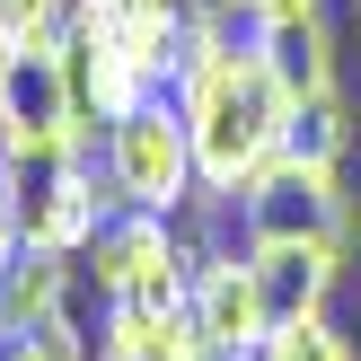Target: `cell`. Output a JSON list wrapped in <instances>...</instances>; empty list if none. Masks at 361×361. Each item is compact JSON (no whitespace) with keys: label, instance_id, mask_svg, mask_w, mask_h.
Segmentation results:
<instances>
[{"label":"cell","instance_id":"8","mask_svg":"<svg viewBox=\"0 0 361 361\" xmlns=\"http://www.w3.org/2000/svg\"><path fill=\"white\" fill-rule=\"evenodd\" d=\"M71 18H88L97 35H115L159 88H176L185 44H194V9L185 0H71Z\"/></svg>","mask_w":361,"mask_h":361},{"label":"cell","instance_id":"3","mask_svg":"<svg viewBox=\"0 0 361 361\" xmlns=\"http://www.w3.org/2000/svg\"><path fill=\"white\" fill-rule=\"evenodd\" d=\"M238 247H344L353 256V194L344 168H300V159H264L238 185Z\"/></svg>","mask_w":361,"mask_h":361},{"label":"cell","instance_id":"11","mask_svg":"<svg viewBox=\"0 0 361 361\" xmlns=\"http://www.w3.org/2000/svg\"><path fill=\"white\" fill-rule=\"evenodd\" d=\"M71 291H80V256H53V247H27V238H18V256L0 264V353L27 344L44 317H62Z\"/></svg>","mask_w":361,"mask_h":361},{"label":"cell","instance_id":"18","mask_svg":"<svg viewBox=\"0 0 361 361\" xmlns=\"http://www.w3.org/2000/svg\"><path fill=\"white\" fill-rule=\"evenodd\" d=\"M256 9H326V0H256Z\"/></svg>","mask_w":361,"mask_h":361},{"label":"cell","instance_id":"14","mask_svg":"<svg viewBox=\"0 0 361 361\" xmlns=\"http://www.w3.org/2000/svg\"><path fill=\"white\" fill-rule=\"evenodd\" d=\"M0 9H9L18 44H53V35L71 27V0H0Z\"/></svg>","mask_w":361,"mask_h":361},{"label":"cell","instance_id":"12","mask_svg":"<svg viewBox=\"0 0 361 361\" xmlns=\"http://www.w3.org/2000/svg\"><path fill=\"white\" fill-rule=\"evenodd\" d=\"M282 159H300V168H344L353 159V97L344 88H317V97H300L282 115Z\"/></svg>","mask_w":361,"mask_h":361},{"label":"cell","instance_id":"10","mask_svg":"<svg viewBox=\"0 0 361 361\" xmlns=\"http://www.w3.org/2000/svg\"><path fill=\"white\" fill-rule=\"evenodd\" d=\"M256 264V291L274 326H300V317H335V282H344V247H247Z\"/></svg>","mask_w":361,"mask_h":361},{"label":"cell","instance_id":"21","mask_svg":"<svg viewBox=\"0 0 361 361\" xmlns=\"http://www.w3.org/2000/svg\"><path fill=\"white\" fill-rule=\"evenodd\" d=\"M247 361H264V353H247Z\"/></svg>","mask_w":361,"mask_h":361},{"label":"cell","instance_id":"19","mask_svg":"<svg viewBox=\"0 0 361 361\" xmlns=\"http://www.w3.org/2000/svg\"><path fill=\"white\" fill-rule=\"evenodd\" d=\"M0 203H9V150H0Z\"/></svg>","mask_w":361,"mask_h":361},{"label":"cell","instance_id":"5","mask_svg":"<svg viewBox=\"0 0 361 361\" xmlns=\"http://www.w3.org/2000/svg\"><path fill=\"white\" fill-rule=\"evenodd\" d=\"M0 150L9 159H62V150H97L71 97V53L53 44H18L0 62Z\"/></svg>","mask_w":361,"mask_h":361},{"label":"cell","instance_id":"20","mask_svg":"<svg viewBox=\"0 0 361 361\" xmlns=\"http://www.w3.org/2000/svg\"><path fill=\"white\" fill-rule=\"evenodd\" d=\"M353 18H361V0H353Z\"/></svg>","mask_w":361,"mask_h":361},{"label":"cell","instance_id":"16","mask_svg":"<svg viewBox=\"0 0 361 361\" xmlns=\"http://www.w3.org/2000/svg\"><path fill=\"white\" fill-rule=\"evenodd\" d=\"M0 361H62V353H44V344H9Z\"/></svg>","mask_w":361,"mask_h":361},{"label":"cell","instance_id":"15","mask_svg":"<svg viewBox=\"0 0 361 361\" xmlns=\"http://www.w3.org/2000/svg\"><path fill=\"white\" fill-rule=\"evenodd\" d=\"M18 256V221H9V203H0V264Z\"/></svg>","mask_w":361,"mask_h":361},{"label":"cell","instance_id":"17","mask_svg":"<svg viewBox=\"0 0 361 361\" xmlns=\"http://www.w3.org/2000/svg\"><path fill=\"white\" fill-rule=\"evenodd\" d=\"M9 53H18V27H9V9H0V62H9Z\"/></svg>","mask_w":361,"mask_h":361},{"label":"cell","instance_id":"9","mask_svg":"<svg viewBox=\"0 0 361 361\" xmlns=\"http://www.w3.org/2000/svg\"><path fill=\"white\" fill-rule=\"evenodd\" d=\"M256 62H264V80L282 88V106L317 97V88H344V44H335V18L326 9H274Z\"/></svg>","mask_w":361,"mask_h":361},{"label":"cell","instance_id":"6","mask_svg":"<svg viewBox=\"0 0 361 361\" xmlns=\"http://www.w3.org/2000/svg\"><path fill=\"white\" fill-rule=\"evenodd\" d=\"M185 317H194V335H203L212 361H247V353H264L274 317H264V291H256L247 247H221V256L194 264V300H185Z\"/></svg>","mask_w":361,"mask_h":361},{"label":"cell","instance_id":"7","mask_svg":"<svg viewBox=\"0 0 361 361\" xmlns=\"http://www.w3.org/2000/svg\"><path fill=\"white\" fill-rule=\"evenodd\" d=\"M62 53H71V97H80V123H88V141L106 133V123H123L141 97H159V80L133 62V53L115 44V35H97L88 18H71L62 27Z\"/></svg>","mask_w":361,"mask_h":361},{"label":"cell","instance_id":"13","mask_svg":"<svg viewBox=\"0 0 361 361\" xmlns=\"http://www.w3.org/2000/svg\"><path fill=\"white\" fill-rule=\"evenodd\" d=\"M97 361H212L194 317H106Z\"/></svg>","mask_w":361,"mask_h":361},{"label":"cell","instance_id":"4","mask_svg":"<svg viewBox=\"0 0 361 361\" xmlns=\"http://www.w3.org/2000/svg\"><path fill=\"white\" fill-rule=\"evenodd\" d=\"M115 194H106L97 150H62V159H9V221L27 247H53V256H80L106 229Z\"/></svg>","mask_w":361,"mask_h":361},{"label":"cell","instance_id":"2","mask_svg":"<svg viewBox=\"0 0 361 361\" xmlns=\"http://www.w3.org/2000/svg\"><path fill=\"white\" fill-rule=\"evenodd\" d=\"M97 168H106V194H115L123 212H159V221H176V212L203 194V176H194V141H185V115H176L168 88H159V97H141L123 123H106V133H97Z\"/></svg>","mask_w":361,"mask_h":361},{"label":"cell","instance_id":"1","mask_svg":"<svg viewBox=\"0 0 361 361\" xmlns=\"http://www.w3.org/2000/svg\"><path fill=\"white\" fill-rule=\"evenodd\" d=\"M176 115H185V141H194V176L203 194L238 203V185L282 150V88L264 80L256 53H221V44H185V71H176Z\"/></svg>","mask_w":361,"mask_h":361}]
</instances>
